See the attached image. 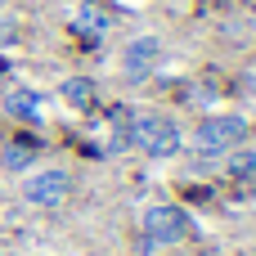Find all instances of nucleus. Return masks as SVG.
Wrapping results in <instances>:
<instances>
[{
	"mask_svg": "<svg viewBox=\"0 0 256 256\" xmlns=\"http://www.w3.org/2000/svg\"><path fill=\"white\" fill-rule=\"evenodd\" d=\"M130 144L140 153H148V158H176L180 144H184V135L162 112H130Z\"/></svg>",
	"mask_w": 256,
	"mask_h": 256,
	"instance_id": "nucleus-1",
	"label": "nucleus"
},
{
	"mask_svg": "<svg viewBox=\"0 0 256 256\" xmlns=\"http://www.w3.org/2000/svg\"><path fill=\"white\" fill-rule=\"evenodd\" d=\"M248 117L238 112H220V117H202L198 130H194V153L198 158H225L230 148H243L248 140Z\"/></svg>",
	"mask_w": 256,
	"mask_h": 256,
	"instance_id": "nucleus-2",
	"label": "nucleus"
},
{
	"mask_svg": "<svg viewBox=\"0 0 256 256\" xmlns=\"http://www.w3.org/2000/svg\"><path fill=\"white\" fill-rule=\"evenodd\" d=\"M72 198V176L63 166H45V171H32L22 180V202L36 207V212H54Z\"/></svg>",
	"mask_w": 256,
	"mask_h": 256,
	"instance_id": "nucleus-3",
	"label": "nucleus"
},
{
	"mask_svg": "<svg viewBox=\"0 0 256 256\" xmlns=\"http://www.w3.org/2000/svg\"><path fill=\"white\" fill-rule=\"evenodd\" d=\"M184 234H189V216H184L180 207H171V202H153V207L144 212V238H148V243L171 248V243H180Z\"/></svg>",
	"mask_w": 256,
	"mask_h": 256,
	"instance_id": "nucleus-4",
	"label": "nucleus"
},
{
	"mask_svg": "<svg viewBox=\"0 0 256 256\" xmlns=\"http://www.w3.org/2000/svg\"><path fill=\"white\" fill-rule=\"evenodd\" d=\"M158 63H162V40H158V36H135V40L122 50V72H126L130 81L153 76Z\"/></svg>",
	"mask_w": 256,
	"mask_h": 256,
	"instance_id": "nucleus-5",
	"label": "nucleus"
},
{
	"mask_svg": "<svg viewBox=\"0 0 256 256\" xmlns=\"http://www.w3.org/2000/svg\"><path fill=\"white\" fill-rule=\"evenodd\" d=\"M4 112L18 117V122H40L45 99H40L36 90H9V94H4Z\"/></svg>",
	"mask_w": 256,
	"mask_h": 256,
	"instance_id": "nucleus-6",
	"label": "nucleus"
},
{
	"mask_svg": "<svg viewBox=\"0 0 256 256\" xmlns=\"http://www.w3.org/2000/svg\"><path fill=\"white\" fill-rule=\"evenodd\" d=\"M72 32H76V36H86V40H99V36L108 32V14H104V9H94V4H81V9H76V18H72Z\"/></svg>",
	"mask_w": 256,
	"mask_h": 256,
	"instance_id": "nucleus-7",
	"label": "nucleus"
},
{
	"mask_svg": "<svg viewBox=\"0 0 256 256\" xmlns=\"http://www.w3.org/2000/svg\"><path fill=\"white\" fill-rule=\"evenodd\" d=\"M225 176L230 180H243V184H256V148H230Z\"/></svg>",
	"mask_w": 256,
	"mask_h": 256,
	"instance_id": "nucleus-8",
	"label": "nucleus"
},
{
	"mask_svg": "<svg viewBox=\"0 0 256 256\" xmlns=\"http://www.w3.org/2000/svg\"><path fill=\"white\" fill-rule=\"evenodd\" d=\"M58 94H63L68 108H81V112H86V108L94 104V81H90V76H68V81L58 86Z\"/></svg>",
	"mask_w": 256,
	"mask_h": 256,
	"instance_id": "nucleus-9",
	"label": "nucleus"
},
{
	"mask_svg": "<svg viewBox=\"0 0 256 256\" xmlns=\"http://www.w3.org/2000/svg\"><path fill=\"white\" fill-rule=\"evenodd\" d=\"M0 162H4L9 171H22V166H32V162H36V148H32L27 140H14V144L4 148V158H0Z\"/></svg>",
	"mask_w": 256,
	"mask_h": 256,
	"instance_id": "nucleus-10",
	"label": "nucleus"
}]
</instances>
